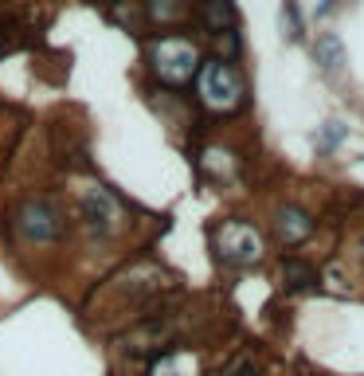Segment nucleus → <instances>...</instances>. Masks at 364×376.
<instances>
[{
    "instance_id": "f257e3e1",
    "label": "nucleus",
    "mask_w": 364,
    "mask_h": 376,
    "mask_svg": "<svg viewBox=\"0 0 364 376\" xmlns=\"http://www.w3.org/2000/svg\"><path fill=\"white\" fill-rule=\"evenodd\" d=\"M196 102L200 110L216 114V118H231L247 106V79L235 63L219 59V55H208L196 71Z\"/></svg>"
},
{
    "instance_id": "f03ea898",
    "label": "nucleus",
    "mask_w": 364,
    "mask_h": 376,
    "mask_svg": "<svg viewBox=\"0 0 364 376\" xmlns=\"http://www.w3.org/2000/svg\"><path fill=\"white\" fill-rule=\"evenodd\" d=\"M145 63H149V75L157 79L161 86L169 90H184V86L196 83V71H200V48H196L188 36H157L145 43Z\"/></svg>"
},
{
    "instance_id": "7ed1b4c3",
    "label": "nucleus",
    "mask_w": 364,
    "mask_h": 376,
    "mask_svg": "<svg viewBox=\"0 0 364 376\" xmlns=\"http://www.w3.org/2000/svg\"><path fill=\"white\" fill-rule=\"evenodd\" d=\"M212 251H216L219 267L251 270L267 259V239L251 219H223L212 228Z\"/></svg>"
},
{
    "instance_id": "20e7f679",
    "label": "nucleus",
    "mask_w": 364,
    "mask_h": 376,
    "mask_svg": "<svg viewBox=\"0 0 364 376\" xmlns=\"http://www.w3.org/2000/svg\"><path fill=\"white\" fill-rule=\"evenodd\" d=\"M12 231L24 243L48 247V243H59L67 235V216H63L59 204H51L48 196H28L12 212Z\"/></svg>"
},
{
    "instance_id": "39448f33",
    "label": "nucleus",
    "mask_w": 364,
    "mask_h": 376,
    "mask_svg": "<svg viewBox=\"0 0 364 376\" xmlns=\"http://www.w3.org/2000/svg\"><path fill=\"white\" fill-rule=\"evenodd\" d=\"M79 219H83V228L94 235V239H114L130 219H125V204H121L118 196L102 188V184H90L83 188L79 196Z\"/></svg>"
},
{
    "instance_id": "423d86ee",
    "label": "nucleus",
    "mask_w": 364,
    "mask_h": 376,
    "mask_svg": "<svg viewBox=\"0 0 364 376\" xmlns=\"http://www.w3.org/2000/svg\"><path fill=\"white\" fill-rule=\"evenodd\" d=\"M314 231H317V219L302 204H279L270 212V235L282 247H302L305 239H314Z\"/></svg>"
},
{
    "instance_id": "0eeeda50",
    "label": "nucleus",
    "mask_w": 364,
    "mask_h": 376,
    "mask_svg": "<svg viewBox=\"0 0 364 376\" xmlns=\"http://www.w3.org/2000/svg\"><path fill=\"white\" fill-rule=\"evenodd\" d=\"M145 376H200V361H196L192 349H176V345H169L165 353H157V357L149 361Z\"/></svg>"
},
{
    "instance_id": "6e6552de",
    "label": "nucleus",
    "mask_w": 364,
    "mask_h": 376,
    "mask_svg": "<svg viewBox=\"0 0 364 376\" xmlns=\"http://www.w3.org/2000/svg\"><path fill=\"white\" fill-rule=\"evenodd\" d=\"M282 282L290 294H305L317 286V267L310 259H298V255H286L282 259Z\"/></svg>"
},
{
    "instance_id": "1a4fd4ad",
    "label": "nucleus",
    "mask_w": 364,
    "mask_h": 376,
    "mask_svg": "<svg viewBox=\"0 0 364 376\" xmlns=\"http://www.w3.org/2000/svg\"><path fill=\"white\" fill-rule=\"evenodd\" d=\"M200 20L212 36L235 32V4L231 0H200Z\"/></svg>"
},
{
    "instance_id": "9d476101",
    "label": "nucleus",
    "mask_w": 364,
    "mask_h": 376,
    "mask_svg": "<svg viewBox=\"0 0 364 376\" xmlns=\"http://www.w3.org/2000/svg\"><path fill=\"white\" fill-rule=\"evenodd\" d=\"M145 20L157 28H176L188 20V0H145Z\"/></svg>"
},
{
    "instance_id": "9b49d317",
    "label": "nucleus",
    "mask_w": 364,
    "mask_h": 376,
    "mask_svg": "<svg viewBox=\"0 0 364 376\" xmlns=\"http://www.w3.org/2000/svg\"><path fill=\"white\" fill-rule=\"evenodd\" d=\"M204 172L212 177V181H235L239 157H235L231 149H208L204 153Z\"/></svg>"
},
{
    "instance_id": "f8f14e48",
    "label": "nucleus",
    "mask_w": 364,
    "mask_h": 376,
    "mask_svg": "<svg viewBox=\"0 0 364 376\" xmlns=\"http://www.w3.org/2000/svg\"><path fill=\"white\" fill-rule=\"evenodd\" d=\"M317 63H321L325 71H333V75L345 71V43H341L333 32H325V36L317 39Z\"/></svg>"
},
{
    "instance_id": "ddd939ff",
    "label": "nucleus",
    "mask_w": 364,
    "mask_h": 376,
    "mask_svg": "<svg viewBox=\"0 0 364 376\" xmlns=\"http://www.w3.org/2000/svg\"><path fill=\"white\" fill-rule=\"evenodd\" d=\"M219 376H263V361H259L255 353H235V357L223 364Z\"/></svg>"
},
{
    "instance_id": "4468645a",
    "label": "nucleus",
    "mask_w": 364,
    "mask_h": 376,
    "mask_svg": "<svg viewBox=\"0 0 364 376\" xmlns=\"http://www.w3.org/2000/svg\"><path fill=\"white\" fill-rule=\"evenodd\" d=\"M341 141H345V126L341 121H329L325 134H321V149H337Z\"/></svg>"
}]
</instances>
